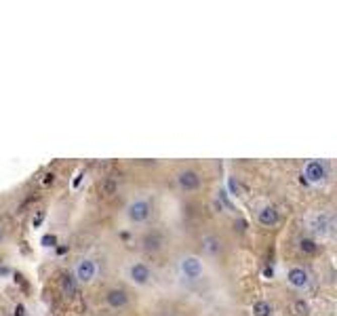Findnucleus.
<instances>
[{
  "label": "nucleus",
  "instance_id": "9b49d317",
  "mask_svg": "<svg viewBox=\"0 0 337 316\" xmlns=\"http://www.w3.org/2000/svg\"><path fill=\"white\" fill-rule=\"evenodd\" d=\"M257 221H259V226H263V228H276L280 224V211L276 209L274 205H263L257 211Z\"/></svg>",
  "mask_w": 337,
  "mask_h": 316
},
{
  "label": "nucleus",
  "instance_id": "20e7f679",
  "mask_svg": "<svg viewBox=\"0 0 337 316\" xmlns=\"http://www.w3.org/2000/svg\"><path fill=\"white\" fill-rule=\"evenodd\" d=\"M127 280L131 285H135V287H148L152 283V278H154V272H152V268L146 264V262H131L127 266Z\"/></svg>",
  "mask_w": 337,
  "mask_h": 316
},
{
  "label": "nucleus",
  "instance_id": "f257e3e1",
  "mask_svg": "<svg viewBox=\"0 0 337 316\" xmlns=\"http://www.w3.org/2000/svg\"><path fill=\"white\" fill-rule=\"evenodd\" d=\"M304 226L314 240L316 238H327L333 234V217L322 213V211H314V213H308L304 217Z\"/></svg>",
  "mask_w": 337,
  "mask_h": 316
},
{
  "label": "nucleus",
  "instance_id": "1a4fd4ad",
  "mask_svg": "<svg viewBox=\"0 0 337 316\" xmlns=\"http://www.w3.org/2000/svg\"><path fill=\"white\" fill-rule=\"evenodd\" d=\"M103 301H105L107 308H112V310H123V308L129 306V291H127L125 287H110V289L105 291Z\"/></svg>",
  "mask_w": 337,
  "mask_h": 316
},
{
  "label": "nucleus",
  "instance_id": "ddd939ff",
  "mask_svg": "<svg viewBox=\"0 0 337 316\" xmlns=\"http://www.w3.org/2000/svg\"><path fill=\"white\" fill-rule=\"evenodd\" d=\"M251 316H274V303L268 299H257L251 306Z\"/></svg>",
  "mask_w": 337,
  "mask_h": 316
},
{
  "label": "nucleus",
  "instance_id": "4468645a",
  "mask_svg": "<svg viewBox=\"0 0 337 316\" xmlns=\"http://www.w3.org/2000/svg\"><path fill=\"white\" fill-rule=\"evenodd\" d=\"M299 251H302L304 255H316L320 251V244L318 240H314L312 236H304V238H299Z\"/></svg>",
  "mask_w": 337,
  "mask_h": 316
},
{
  "label": "nucleus",
  "instance_id": "f8f14e48",
  "mask_svg": "<svg viewBox=\"0 0 337 316\" xmlns=\"http://www.w3.org/2000/svg\"><path fill=\"white\" fill-rule=\"evenodd\" d=\"M200 247L207 255L215 257V255H219L223 251V242H221L219 236H215V234H204V236L200 238Z\"/></svg>",
  "mask_w": 337,
  "mask_h": 316
},
{
  "label": "nucleus",
  "instance_id": "423d86ee",
  "mask_svg": "<svg viewBox=\"0 0 337 316\" xmlns=\"http://www.w3.org/2000/svg\"><path fill=\"white\" fill-rule=\"evenodd\" d=\"M304 177L312 185H322L329 179V167L322 160H308L304 165Z\"/></svg>",
  "mask_w": 337,
  "mask_h": 316
},
{
  "label": "nucleus",
  "instance_id": "2eb2a0df",
  "mask_svg": "<svg viewBox=\"0 0 337 316\" xmlns=\"http://www.w3.org/2000/svg\"><path fill=\"white\" fill-rule=\"evenodd\" d=\"M62 291L70 297V295H74L76 293V280L72 274H64L62 276Z\"/></svg>",
  "mask_w": 337,
  "mask_h": 316
},
{
  "label": "nucleus",
  "instance_id": "7ed1b4c3",
  "mask_svg": "<svg viewBox=\"0 0 337 316\" xmlns=\"http://www.w3.org/2000/svg\"><path fill=\"white\" fill-rule=\"evenodd\" d=\"M152 203L148 198H133L127 207H125V217L135 226H141V224H148L150 217H152Z\"/></svg>",
  "mask_w": 337,
  "mask_h": 316
},
{
  "label": "nucleus",
  "instance_id": "dca6fc26",
  "mask_svg": "<svg viewBox=\"0 0 337 316\" xmlns=\"http://www.w3.org/2000/svg\"><path fill=\"white\" fill-rule=\"evenodd\" d=\"M291 312L295 316H308L310 314V303L306 299H295L293 306H291Z\"/></svg>",
  "mask_w": 337,
  "mask_h": 316
},
{
  "label": "nucleus",
  "instance_id": "39448f33",
  "mask_svg": "<svg viewBox=\"0 0 337 316\" xmlns=\"http://www.w3.org/2000/svg\"><path fill=\"white\" fill-rule=\"evenodd\" d=\"M175 183H177V188L190 194V192H198L202 188V177H200V173L196 169H182V171H177L175 175Z\"/></svg>",
  "mask_w": 337,
  "mask_h": 316
},
{
  "label": "nucleus",
  "instance_id": "9d476101",
  "mask_svg": "<svg viewBox=\"0 0 337 316\" xmlns=\"http://www.w3.org/2000/svg\"><path fill=\"white\" fill-rule=\"evenodd\" d=\"M139 244H141L143 253L156 255V253H160L162 247H164V236H162V232H158V230H148V232L141 236Z\"/></svg>",
  "mask_w": 337,
  "mask_h": 316
},
{
  "label": "nucleus",
  "instance_id": "0eeeda50",
  "mask_svg": "<svg viewBox=\"0 0 337 316\" xmlns=\"http://www.w3.org/2000/svg\"><path fill=\"white\" fill-rule=\"evenodd\" d=\"M74 280L82 285H89L97 276V264H95L91 257H80V260L74 264Z\"/></svg>",
  "mask_w": 337,
  "mask_h": 316
},
{
  "label": "nucleus",
  "instance_id": "f03ea898",
  "mask_svg": "<svg viewBox=\"0 0 337 316\" xmlns=\"http://www.w3.org/2000/svg\"><path fill=\"white\" fill-rule=\"evenodd\" d=\"M177 272L186 283H198L204 276V262L198 255H184L177 262Z\"/></svg>",
  "mask_w": 337,
  "mask_h": 316
},
{
  "label": "nucleus",
  "instance_id": "6e6552de",
  "mask_svg": "<svg viewBox=\"0 0 337 316\" xmlns=\"http://www.w3.org/2000/svg\"><path fill=\"white\" fill-rule=\"evenodd\" d=\"M285 280H287V285L291 287V289H295V291H304L312 283L310 272L306 270L304 266H291L287 270V274H285Z\"/></svg>",
  "mask_w": 337,
  "mask_h": 316
},
{
  "label": "nucleus",
  "instance_id": "f3484780",
  "mask_svg": "<svg viewBox=\"0 0 337 316\" xmlns=\"http://www.w3.org/2000/svg\"><path fill=\"white\" fill-rule=\"evenodd\" d=\"M118 192V181L116 179H105L101 183V194L103 196H114Z\"/></svg>",
  "mask_w": 337,
  "mask_h": 316
}]
</instances>
